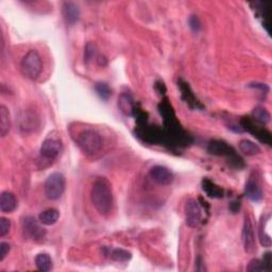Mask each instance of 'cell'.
Masks as SVG:
<instances>
[{"instance_id":"6da1fadb","label":"cell","mask_w":272,"mask_h":272,"mask_svg":"<svg viewBox=\"0 0 272 272\" xmlns=\"http://www.w3.org/2000/svg\"><path fill=\"white\" fill-rule=\"evenodd\" d=\"M91 200L99 214L109 215L114 205V197L110 182L105 178H98L91 189Z\"/></svg>"},{"instance_id":"7a4b0ae2","label":"cell","mask_w":272,"mask_h":272,"mask_svg":"<svg viewBox=\"0 0 272 272\" xmlns=\"http://www.w3.org/2000/svg\"><path fill=\"white\" fill-rule=\"evenodd\" d=\"M76 142L83 153L89 156L98 154L103 147V141L100 133L92 129H85L79 132Z\"/></svg>"},{"instance_id":"3957f363","label":"cell","mask_w":272,"mask_h":272,"mask_svg":"<svg viewBox=\"0 0 272 272\" xmlns=\"http://www.w3.org/2000/svg\"><path fill=\"white\" fill-rule=\"evenodd\" d=\"M208 151L213 155L227 157L230 161L229 163L235 166L236 168H242L243 166L242 158L240 155H237L235 149L224 141H220V139L211 141L208 146Z\"/></svg>"},{"instance_id":"277c9868","label":"cell","mask_w":272,"mask_h":272,"mask_svg":"<svg viewBox=\"0 0 272 272\" xmlns=\"http://www.w3.org/2000/svg\"><path fill=\"white\" fill-rule=\"evenodd\" d=\"M21 69L23 75L30 80H36L39 77L43 70V62L36 50H30L25 55L21 62Z\"/></svg>"},{"instance_id":"5b68a950","label":"cell","mask_w":272,"mask_h":272,"mask_svg":"<svg viewBox=\"0 0 272 272\" xmlns=\"http://www.w3.org/2000/svg\"><path fill=\"white\" fill-rule=\"evenodd\" d=\"M66 186V180L65 177L60 174V172H55V174H51L47 180L45 182L44 185V191L45 195L47 197L49 200H58L62 197L64 194Z\"/></svg>"},{"instance_id":"8992f818","label":"cell","mask_w":272,"mask_h":272,"mask_svg":"<svg viewBox=\"0 0 272 272\" xmlns=\"http://www.w3.org/2000/svg\"><path fill=\"white\" fill-rule=\"evenodd\" d=\"M185 221L189 228H198L203 221V209L195 199H189L184 207Z\"/></svg>"},{"instance_id":"52a82bcc","label":"cell","mask_w":272,"mask_h":272,"mask_svg":"<svg viewBox=\"0 0 272 272\" xmlns=\"http://www.w3.org/2000/svg\"><path fill=\"white\" fill-rule=\"evenodd\" d=\"M34 217L27 216L23 220V232L26 238L34 242H42L46 236V231Z\"/></svg>"},{"instance_id":"ba28073f","label":"cell","mask_w":272,"mask_h":272,"mask_svg":"<svg viewBox=\"0 0 272 272\" xmlns=\"http://www.w3.org/2000/svg\"><path fill=\"white\" fill-rule=\"evenodd\" d=\"M63 150V144L61 138L54 135H49L45 141L42 143L41 150L39 153L48 161H54L57 157L60 156Z\"/></svg>"},{"instance_id":"9c48e42d","label":"cell","mask_w":272,"mask_h":272,"mask_svg":"<svg viewBox=\"0 0 272 272\" xmlns=\"http://www.w3.org/2000/svg\"><path fill=\"white\" fill-rule=\"evenodd\" d=\"M242 242L244 251L249 254H253L256 252V242L253 224L249 216L244 217L243 227H242Z\"/></svg>"},{"instance_id":"30bf717a","label":"cell","mask_w":272,"mask_h":272,"mask_svg":"<svg viewBox=\"0 0 272 272\" xmlns=\"http://www.w3.org/2000/svg\"><path fill=\"white\" fill-rule=\"evenodd\" d=\"M150 178L158 185H163V186H167L174 182L175 176L172 172L165 166L156 165L153 166L149 171Z\"/></svg>"},{"instance_id":"8fae6325","label":"cell","mask_w":272,"mask_h":272,"mask_svg":"<svg viewBox=\"0 0 272 272\" xmlns=\"http://www.w3.org/2000/svg\"><path fill=\"white\" fill-rule=\"evenodd\" d=\"M242 125L245 131H248L251 134H253L257 139H260L262 143L266 144L268 146L271 145V133L270 132L265 130V129L258 128L257 125L254 124V121H252V119L243 118L242 121Z\"/></svg>"},{"instance_id":"7c38bea8","label":"cell","mask_w":272,"mask_h":272,"mask_svg":"<svg viewBox=\"0 0 272 272\" xmlns=\"http://www.w3.org/2000/svg\"><path fill=\"white\" fill-rule=\"evenodd\" d=\"M244 194H245V196H247L248 199H250L251 201L257 202V201L262 200V198H263L262 187L255 178H250L248 182L245 183Z\"/></svg>"},{"instance_id":"4fadbf2b","label":"cell","mask_w":272,"mask_h":272,"mask_svg":"<svg viewBox=\"0 0 272 272\" xmlns=\"http://www.w3.org/2000/svg\"><path fill=\"white\" fill-rule=\"evenodd\" d=\"M17 208V199L11 191H2L0 195V211L2 213H12Z\"/></svg>"},{"instance_id":"5bb4252c","label":"cell","mask_w":272,"mask_h":272,"mask_svg":"<svg viewBox=\"0 0 272 272\" xmlns=\"http://www.w3.org/2000/svg\"><path fill=\"white\" fill-rule=\"evenodd\" d=\"M63 17L67 25H75L80 17V10L79 6L74 2H65L63 4Z\"/></svg>"},{"instance_id":"9a60e30c","label":"cell","mask_w":272,"mask_h":272,"mask_svg":"<svg viewBox=\"0 0 272 272\" xmlns=\"http://www.w3.org/2000/svg\"><path fill=\"white\" fill-rule=\"evenodd\" d=\"M202 189L208 195V197L213 199H220L223 197L224 191L223 189L217 185L215 182H213L210 179L205 178L202 180Z\"/></svg>"},{"instance_id":"2e32d148","label":"cell","mask_w":272,"mask_h":272,"mask_svg":"<svg viewBox=\"0 0 272 272\" xmlns=\"http://www.w3.org/2000/svg\"><path fill=\"white\" fill-rule=\"evenodd\" d=\"M179 86H180L183 99L185 100V102H186L189 105V107L195 108V109L201 108V105L199 104V101L197 100L196 96L194 95V92L191 91L189 85L187 83L180 81V83H179Z\"/></svg>"},{"instance_id":"e0dca14e","label":"cell","mask_w":272,"mask_h":272,"mask_svg":"<svg viewBox=\"0 0 272 272\" xmlns=\"http://www.w3.org/2000/svg\"><path fill=\"white\" fill-rule=\"evenodd\" d=\"M11 129V119L9 110L4 105L0 107V135L1 137L6 136Z\"/></svg>"},{"instance_id":"ac0fdd59","label":"cell","mask_w":272,"mask_h":272,"mask_svg":"<svg viewBox=\"0 0 272 272\" xmlns=\"http://www.w3.org/2000/svg\"><path fill=\"white\" fill-rule=\"evenodd\" d=\"M118 105L121 108V112L125 115H133L135 110V103L133 99L128 94H122L118 99Z\"/></svg>"},{"instance_id":"d6986e66","label":"cell","mask_w":272,"mask_h":272,"mask_svg":"<svg viewBox=\"0 0 272 272\" xmlns=\"http://www.w3.org/2000/svg\"><path fill=\"white\" fill-rule=\"evenodd\" d=\"M59 217H60V213L58 210L48 209L44 211L43 213L39 214L38 220L44 225H52L59 220Z\"/></svg>"},{"instance_id":"ffe728a7","label":"cell","mask_w":272,"mask_h":272,"mask_svg":"<svg viewBox=\"0 0 272 272\" xmlns=\"http://www.w3.org/2000/svg\"><path fill=\"white\" fill-rule=\"evenodd\" d=\"M238 147H240V150L242 153L247 156H253L261 152V148L258 147V145L252 141H249V139H242V141L240 142Z\"/></svg>"},{"instance_id":"44dd1931","label":"cell","mask_w":272,"mask_h":272,"mask_svg":"<svg viewBox=\"0 0 272 272\" xmlns=\"http://www.w3.org/2000/svg\"><path fill=\"white\" fill-rule=\"evenodd\" d=\"M35 265L39 271L47 272L52 268V260L47 253H39L35 256Z\"/></svg>"},{"instance_id":"7402d4cb","label":"cell","mask_w":272,"mask_h":272,"mask_svg":"<svg viewBox=\"0 0 272 272\" xmlns=\"http://www.w3.org/2000/svg\"><path fill=\"white\" fill-rule=\"evenodd\" d=\"M252 117L256 123H261V124H266L270 121V114L267 111V109L262 108V107H257L254 109L253 113H252Z\"/></svg>"},{"instance_id":"603a6c76","label":"cell","mask_w":272,"mask_h":272,"mask_svg":"<svg viewBox=\"0 0 272 272\" xmlns=\"http://www.w3.org/2000/svg\"><path fill=\"white\" fill-rule=\"evenodd\" d=\"M110 257L117 263H127L132 258L131 252L123 249H113L110 252Z\"/></svg>"},{"instance_id":"cb8c5ba5","label":"cell","mask_w":272,"mask_h":272,"mask_svg":"<svg viewBox=\"0 0 272 272\" xmlns=\"http://www.w3.org/2000/svg\"><path fill=\"white\" fill-rule=\"evenodd\" d=\"M95 90L98 96L100 97L103 100H108L111 96V90L109 88V85L104 82H98L95 85Z\"/></svg>"},{"instance_id":"d4e9b609","label":"cell","mask_w":272,"mask_h":272,"mask_svg":"<svg viewBox=\"0 0 272 272\" xmlns=\"http://www.w3.org/2000/svg\"><path fill=\"white\" fill-rule=\"evenodd\" d=\"M97 56V47L94 43H88L84 49V61L89 63L92 61Z\"/></svg>"},{"instance_id":"484cf974","label":"cell","mask_w":272,"mask_h":272,"mask_svg":"<svg viewBox=\"0 0 272 272\" xmlns=\"http://www.w3.org/2000/svg\"><path fill=\"white\" fill-rule=\"evenodd\" d=\"M247 271H249V272H262V271H267V270H266V267H265L263 261H261V260H252L248 265Z\"/></svg>"},{"instance_id":"4316f807","label":"cell","mask_w":272,"mask_h":272,"mask_svg":"<svg viewBox=\"0 0 272 272\" xmlns=\"http://www.w3.org/2000/svg\"><path fill=\"white\" fill-rule=\"evenodd\" d=\"M11 230V222L9 219L4 217L0 218V236L4 237L6 234H9Z\"/></svg>"},{"instance_id":"83f0119b","label":"cell","mask_w":272,"mask_h":272,"mask_svg":"<svg viewBox=\"0 0 272 272\" xmlns=\"http://www.w3.org/2000/svg\"><path fill=\"white\" fill-rule=\"evenodd\" d=\"M10 249L11 248H10L9 242H0V262H3L6 255L9 254Z\"/></svg>"},{"instance_id":"f1b7e54d","label":"cell","mask_w":272,"mask_h":272,"mask_svg":"<svg viewBox=\"0 0 272 272\" xmlns=\"http://www.w3.org/2000/svg\"><path fill=\"white\" fill-rule=\"evenodd\" d=\"M189 26H190V28L194 30L195 32H198L199 30L201 29V23H200V21H199L198 16L192 15L189 18Z\"/></svg>"},{"instance_id":"f546056e","label":"cell","mask_w":272,"mask_h":272,"mask_svg":"<svg viewBox=\"0 0 272 272\" xmlns=\"http://www.w3.org/2000/svg\"><path fill=\"white\" fill-rule=\"evenodd\" d=\"M263 263L265 265V267H266L267 272H270L271 271V264H272V254H271V252H267V253L264 255Z\"/></svg>"}]
</instances>
